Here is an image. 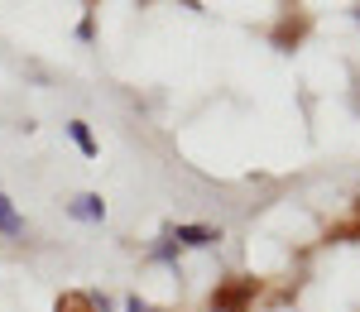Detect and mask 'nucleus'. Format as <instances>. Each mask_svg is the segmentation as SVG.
<instances>
[{
	"label": "nucleus",
	"instance_id": "nucleus-1",
	"mask_svg": "<svg viewBox=\"0 0 360 312\" xmlns=\"http://www.w3.org/2000/svg\"><path fill=\"white\" fill-rule=\"evenodd\" d=\"M255 293H259V284L245 279V274H236V279H226V284L212 293V312H250Z\"/></svg>",
	"mask_w": 360,
	"mask_h": 312
},
{
	"label": "nucleus",
	"instance_id": "nucleus-2",
	"mask_svg": "<svg viewBox=\"0 0 360 312\" xmlns=\"http://www.w3.org/2000/svg\"><path fill=\"white\" fill-rule=\"evenodd\" d=\"M173 240H178V245H197V250H202V245L221 240V230H212V226H178V230H173Z\"/></svg>",
	"mask_w": 360,
	"mask_h": 312
},
{
	"label": "nucleus",
	"instance_id": "nucleus-3",
	"mask_svg": "<svg viewBox=\"0 0 360 312\" xmlns=\"http://www.w3.org/2000/svg\"><path fill=\"white\" fill-rule=\"evenodd\" d=\"M72 216H77V221H101L106 207H101V197H77L72 202Z\"/></svg>",
	"mask_w": 360,
	"mask_h": 312
},
{
	"label": "nucleus",
	"instance_id": "nucleus-4",
	"mask_svg": "<svg viewBox=\"0 0 360 312\" xmlns=\"http://www.w3.org/2000/svg\"><path fill=\"white\" fill-rule=\"evenodd\" d=\"M68 135H72V144L82 149L86 159H96V140H91V130H86L82 120H72V125H68Z\"/></svg>",
	"mask_w": 360,
	"mask_h": 312
},
{
	"label": "nucleus",
	"instance_id": "nucleus-5",
	"mask_svg": "<svg viewBox=\"0 0 360 312\" xmlns=\"http://www.w3.org/2000/svg\"><path fill=\"white\" fill-rule=\"evenodd\" d=\"M53 312H96V303H91L86 293H63Z\"/></svg>",
	"mask_w": 360,
	"mask_h": 312
},
{
	"label": "nucleus",
	"instance_id": "nucleus-6",
	"mask_svg": "<svg viewBox=\"0 0 360 312\" xmlns=\"http://www.w3.org/2000/svg\"><path fill=\"white\" fill-rule=\"evenodd\" d=\"M0 230H5V235H20V230H25V221L15 216V207H10V197H0Z\"/></svg>",
	"mask_w": 360,
	"mask_h": 312
},
{
	"label": "nucleus",
	"instance_id": "nucleus-7",
	"mask_svg": "<svg viewBox=\"0 0 360 312\" xmlns=\"http://www.w3.org/2000/svg\"><path fill=\"white\" fill-rule=\"evenodd\" d=\"M303 20H298V25H283V29H278V44H288V39H298V34H303Z\"/></svg>",
	"mask_w": 360,
	"mask_h": 312
},
{
	"label": "nucleus",
	"instance_id": "nucleus-8",
	"mask_svg": "<svg viewBox=\"0 0 360 312\" xmlns=\"http://www.w3.org/2000/svg\"><path fill=\"white\" fill-rule=\"evenodd\" d=\"M125 312H154L149 303H139V298H125Z\"/></svg>",
	"mask_w": 360,
	"mask_h": 312
}]
</instances>
